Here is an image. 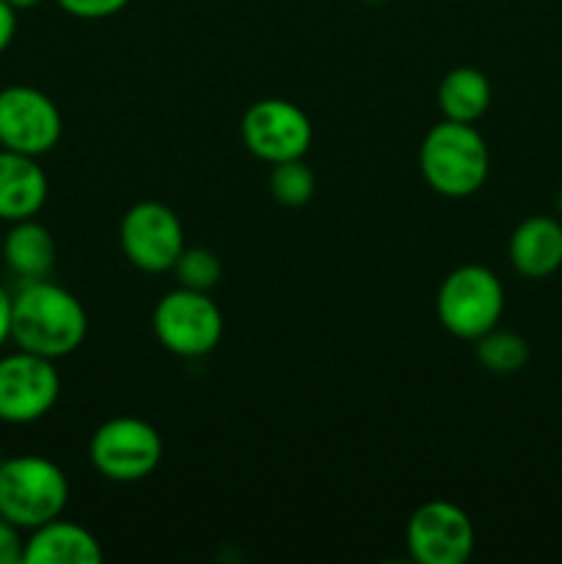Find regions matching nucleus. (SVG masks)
Listing matches in <instances>:
<instances>
[{"label": "nucleus", "instance_id": "nucleus-1", "mask_svg": "<svg viewBox=\"0 0 562 564\" xmlns=\"http://www.w3.org/2000/svg\"><path fill=\"white\" fill-rule=\"evenodd\" d=\"M88 314L64 286L47 279L22 281L11 295V341L20 350L58 361L86 341Z\"/></svg>", "mask_w": 562, "mask_h": 564}, {"label": "nucleus", "instance_id": "nucleus-2", "mask_svg": "<svg viewBox=\"0 0 562 564\" xmlns=\"http://www.w3.org/2000/svg\"><path fill=\"white\" fill-rule=\"evenodd\" d=\"M419 169L430 191L446 198H468L483 191L490 174V152L474 124L439 121L419 147Z\"/></svg>", "mask_w": 562, "mask_h": 564}, {"label": "nucleus", "instance_id": "nucleus-3", "mask_svg": "<svg viewBox=\"0 0 562 564\" xmlns=\"http://www.w3.org/2000/svg\"><path fill=\"white\" fill-rule=\"evenodd\" d=\"M69 505V479L53 460L17 455L0 463V516L17 529H36Z\"/></svg>", "mask_w": 562, "mask_h": 564}, {"label": "nucleus", "instance_id": "nucleus-4", "mask_svg": "<svg viewBox=\"0 0 562 564\" xmlns=\"http://www.w3.org/2000/svg\"><path fill=\"white\" fill-rule=\"evenodd\" d=\"M435 314L452 336L477 341L499 325L505 314V286L485 264H461L441 281Z\"/></svg>", "mask_w": 562, "mask_h": 564}, {"label": "nucleus", "instance_id": "nucleus-5", "mask_svg": "<svg viewBox=\"0 0 562 564\" xmlns=\"http://www.w3.org/2000/svg\"><path fill=\"white\" fill-rule=\"evenodd\" d=\"M152 328L160 345L180 358L209 356L224 336V314L209 292L180 286L165 292L152 314Z\"/></svg>", "mask_w": 562, "mask_h": 564}, {"label": "nucleus", "instance_id": "nucleus-6", "mask_svg": "<svg viewBox=\"0 0 562 564\" xmlns=\"http://www.w3.org/2000/svg\"><path fill=\"white\" fill-rule=\"evenodd\" d=\"M88 457L110 482H141L163 460V438L143 419L116 416L94 430Z\"/></svg>", "mask_w": 562, "mask_h": 564}, {"label": "nucleus", "instance_id": "nucleus-7", "mask_svg": "<svg viewBox=\"0 0 562 564\" xmlns=\"http://www.w3.org/2000/svg\"><path fill=\"white\" fill-rule=\"evenodd\" d=\"M119 242L127 262L143 273L174 270L185 251V229L180 215L160 202H138L125 213L119 226Z\"/></svg>", "mask_w": 562, "mask_h": 564}, {"label": "nucleus", "instance_id": "nucleus-8", "mask_svg": "<svg viewBox=\"0 0 562 564\" xmlns=\"http://www.w3.org/2000/svg\"><path fill=\"white\" fill-rule=\"evenodd\" d=\"M61 397V375L50 358L17 350L0 358V422L33 424Z\"/></svg>", "mask_w": 562, "mask_h": 564}, {"label": "nucleus", "instance_id": "nucleus-9", "mask_svg": "<svg viewBox=\"0 0 562 564\" xmlns=\"http://www.w3.org/2000/svg\"><path fill=\"white\" fill-rule=\"evenodd\" d=\"M61 132L64 119L47 94L31 86L0 91V149L42 158L58 147Z\"/></svg>", "mask_w": 562, "mask_h": 564}, {"label": "nucleus", "instance_id": "nucleus-10", "mask_svg": "<svg viewBox=\"0 0 562 564\" xmlns=\"http://www.w3.org/2000/svg\"><path fill=\"white\" fill-rule=\"evenodd\" d=\"M240 135L253 158L275 165L303 158L314 130L309 116L290 99H259L242 116Z\"/></svg>", "mask_w": 562, "mask_h": 564}, {"label": "nucleus", "instance_id": "nucleus-11", "mask_svg": "<svg viewBox=\"0 0 562 564\" xmlns=\"http://www.w3.org/2000/svg\"><path fill=\"white\" fill-rule=\"evenodd\" d=\"M406 545L419 564H463L474 554V523L452 501H424L408 518Z\"/></svg>", "mask_w": 562, "mask_h": 564}, {"label": "nucleus", "instance_id": "nucleus-12", "mask_svg": "<svg viewBox=\"0 0 562 564\" xmlns=\"http://www.w3.org/2000/svg\"><path fill=\"white\" fill-rule=\"evenodd\" d=\"M47 176L31 154L0 149V220L36 218L47 202Z\"/></svg>", "mask_w": 562, "mask_h": 564}, {"label": "nucleus", "instance_id": "nucleus-13", "mask_svg": "<svg viewBox=\"0 0 562 564\" xmlns=\"http://www.w3.org/2000/svg\"><path fill=\"white\" fill-rule=\"evenodd\" d=\"M25 564H97L102 562V545L80 523L53 518L31 529L22 551Z\"/></svg>", "mask_w": 562, "mask_h": 564}, {"label": "nucleus", "instance_id": "nucleus-14", "mask_svg": "<svg viewBox=\"0 0 562 564\" xmlns=\"http://www.w3.org/2000/svg\"><path fill=\"white\" fill-rule=\"evenodd\" d=\"M510 264L523 279H549L562 268V224L549 215L521 220L510 237Z\"/></svg>", "mask_w": 562, "mask_h": 564}, {"label": "nucleus", "instance_id": "nucleus-15", "mask_svg": "<svg viewBox=\"0 0 562 564\" xmlns=\"http://www.w3.org/2000/svg\"><path fill=\"white\" fill-rule=\"evenodd\" d=\"M6 268L20 281L47 279L55 264V240L39 220H17L3 240Z\"/></svg>", "mask_w": 562, "mask_h": 564}, {"label": "nucleus", "instance_id": "nucleus-16", "mask_svg": "<svg viewBox=\"0 0 562 564\" xmlns=\"http://www.w3.org/2000/svg\"><path fill=\"white\" fill-rule=\"evenodd\" d=\"M439 108L444 119L463 121V124H474L483 119L490 108V80L474 66H457L444 75L439 83Z\"/></svg>", "mask_w": 562, "mask_h": 564}, {"label": "nucleus", "instance_id": "nucleus-17", "mask_svg": "<svg viewBox=\"0 0 562 564\" xmlns=\"http://www.w3.org/2000/svg\"><path fill=\"white\" fill-rule=\"evenodd\" d=\"M474 356H477L479 367L488 369L490 375H518L529 364V345L523 336L516 330H501L496 325L494 330L479 336L474 341Z\"/></svg>", "mask_w": 562, "mask_h": 564}, {"label": "nucleus", "instance_id": "nucleus-18", "mask_svg": "<svg viewBox=\"0 0 562 564\" xmlns=\"http://www.w3.org/2000/svg\"><path fill=\"white\" fill-rule=\"evenodd\" d=\"M314 191H317V180L303 158L275 163L270 171V196L284 207H303L312 202Z\"/></svg>", "mask_w": 562, "mask_h": 564}, {"label": "nucleus", "instance_id": "nucleus-19", "mask_svg": "<svg viewBox=\"0 0 562 564\" xmlns=\"http://www.w3.org/2000/svg\"><path fill=\"white\" fill-rule=\"evenodd\" d=\"M174 273L180 286H187V290L196 292H209L220 281V259L215 257V251H209L204 246H185V251L176 259Z\"/></svg>", "mask_w": 562, "mask_h": 564}, {"label": "nucleus", "instance_id": "nucleus-20", "mask_svg": "<svg viewBox=\"0 0 562 564\" xmlns=\"http://www.w3.org/2000/svg\"><path fill=\"white\" fill-rule=\"evenodd\" d=\"M55 3L77 20H105L119 14L130 0H55Z\"/></svg>", "mask_w": 562, "mask_h": 564}, {"label": "nucleus", "instance_id": "nucleus-21", "mask_svg": "<svg viewBox=\"0 0 562 564\" xmlns=\"http://www.w3.org/2000/svg\"><path fill=\"white\" fill-rule=\"evenodd\" d=\"M22 529H17L14 523L6 521L0 516V564H20L22 551H25V540L20 538Z\"/></svg>", "mask_w": 562, "mask_h": 564}, {"label": "nucleus", "instance_id": "nucleus-22", "mask_svg": "<svg viewBox=\"0 0 562 564\" xmlns=\"http://www.w3.org/2000/svg\"><path fill=\"white\" fill-rule=\"evenodd\" d=\"M17 36V9L9 0H0V53L9 50Z\"/></svg>", "mask_w": 562, "mask_h": 564}, {"label": "nucleus", "instance_id": "nucleus-23", "mask_svg": "<svg viewBox=\"0 0 562 564\" xmlns=\"http://www.w3.org/2000/svg\"><path fill=\"white\" fill-rule=\"evenodd\" d=\"M11 339V295L0 284V347Z\"/></svg>", "mask_w": 562, "mask_h": 564}, {"label": "nucleus", "instance_id": "nucleus-24", "mask_svg": "<svg viewBox=\"0 0 562 564\" xmlns=\"http://www.w3.org/2000/svg\"><path fill=\"white\" fill-rule=\"evenodd\" d=\"M11 6H14L17 11L20 9H33V6H39V3H44V0H9Z\"/></svg>", "mask_w": 562, "mask_h": 564}, {"label": "nucleus", "instance_id": "nucleus-25", "mask_svg": "<svg viewBox=\"0 0 562 564\" xmlns=\"http://www.w3.org/2000/svg\"><path fill=\"white\" fill-rule=\"evenodd\" d=\"M367 3H386V0H367Z\"/></svg>", "mask_w": 562, "mask_h": 564}]
</instances>
